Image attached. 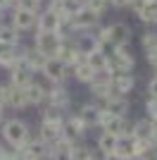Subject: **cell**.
Masks as SVG:
<instances>
[{"mask_svg": "<svg viewBox=\"0 0 157 160\" xmlns=\"http://www.w3.org/2000/svg\"><path fill=\"white\" fill-rule=\"evenodd\" d=\"M0 136L5 143H10L12 148H21L26 141L31 139V127L19 117H10L0 124Z\"/></svg>", "mask_w": 157, "mask_h": 160, "instance_id": "6da1fadb", "label": "cell"}, {"mask_svg": "<svg viewBox=\"0 0 157 160\" xmlns=\"http://www.w3.org/2000/svg\"><path fill=\"white\" fill-rule=\"evenodd\" d=\"M133 67H136V58L131 55L129 46H114V50L107 55V69H110L112 74L133 72Z\"/></svg>", "mask_w": 157, "mask_h": 160, "instance_id": "7a4b0ae2", "label": "cell"}, {"mask_svg": "<svg viewBox=\"0 0 157 160\" xmlns=\"http://www.w3.org/2000/svg\"><path fill=\"white\" fill-rule=\"evenodd\" d=\"M62 46V38H59L57 31H38L36 29V36H33V48L40 50L45 58H55Z\"/></svg>", "mask_w": 157, "mask_h": 160, "instance_id": "3957f363", "label": "cell"}, {"mask_svg": "<svg viewBox=\"0 0 157 160\" xmlns=\"http://www.w3.org/2000/svg\"><path fill=\"white\" fill-rule=\"evenodd\" d=\"M40 74H43V79H45L48 84H64V79L72 72H69V67L59 60V58H48L43 69H40Z\"/></svg>", "mask_w": 157, "mask_h": 160, "instance_id": "277c9868", "label": "cell"}, {"mask_svg": "<svg viewBox=\"0 0 157 160\" xmlns=\"http://www.w3.org/2000/svg\"><path fill=\"white\" fill-rule=\"evenodd\" d=\"M88 132L86 129V124L81 120H78V115H67L64 122H62V141H67V143H78V141L83 139V134Z\"/></svg>", "mask_w": 157, "mask_h": 160, "instance_id": "5b68a950", "label": "cell"}, {"mask_svg": "<svg viewBox=\"0 0 157 160\" xmlns=\"http://www.w3.org/2000/svg\"><path fill=\"white\" fill-rule=\"evenodd\" d=\"M36 22H38V12H36V10H26V7H14L12 17H10V24L19 33L36 29Z\"/></svg>", "mask_w": 157, "mask_h": 160, "instance_id": "8992f818", "label": "cell"}, {"mask_svg": "<svg viewBox=\"0 0 157 160\" xmlns=\"http://www.w3.org/2000/svg\"><path fill=\"white\" fill-rule=\"evenodd\" d=\"M69 22H72L74 31H93V29H98V24H100V14L93 12L91 7H83V10L76 12Z\"/></svg>", "mask_w": 157, "mask_h": 160, "instance_id": "52a82bcc", "label": "cell"}, {"mask_svg": "<svg viewBox=\"0 0 157 160\" xmlns=\"http://www.w3.org/2000/svg\"><path fill=\"white\" fill-rule=\"evenodd\" d=\"M72 103V93L64 84H50L48 86V100L45 105H52V108H59V110H67Z\"/></svg>", "mask_w": 157, "mask_h": 160, "instance_id": "ba28073f", "label": "cell"}, {"mask_svg": "<svg viewBox=\"0 0 157 160\" xmlns=\"http://www.w3.org/2000/svg\"><path fill=\"white\" fill-rule=\"evenodd\" d=\"M19 151H21V153H24L29 160H45V158H48V153H50L48 143L40 139L38 134H31V139L26 141V143L19 148Z\"/></svg>", "mask_w": 157, "mask_h": 160, "instance_id": "9c48e42d", "label": "cell"}, {"mask_svg": "<svg viewBox=\"0 0 157 160\" xmlns=\"http://www.w3.org/2000/svg\"><path fill=\"white\" fill-rule=\"evenodd\" d=\"M76 115H78V120L86 124V129H98L100 117H102V105L100 103H83Z\"/></svg>", "mask_w": 157, "mask_h": 160, "instance_id": "30bf717a", "label": "cell"}, {"mask_svg": "<svg viewBox=\"0 0 157 160\" xmlns=\"http://www.w3.org/2000/svg\"><path fill=\"white\" fill-rule=\"evenodd\" d=\"M7 72H10V84H12V86H21L24 88V86H29V84L36 79V72H33L31 67H26L24 60H19L14 67H10Z\"/></svg>", "mask_w": 157, "mask_h": 160, "instance_id": "8fae6325", "label": "cell"}, {"mask_svg": "<svg viewBox=\"0 0 157 160\" xmlns=\"http://www.w3.org/2000/svg\"><path fill=\"white\" fill-rule=\"evenodd\" d=\"M26 88V100H29V108H43L48 100V86H43L40 81L33 79Z\"/></svg>", "mask_w": 157, "mask_h": 160, "instance_id": "7c38bea8", "label": "cell"}, {"mask_svg": "<svg viewBox=\"0 0 157 160\" xmlns=\"http://www.w3.org/2000/svg\"><path fill=\"white\" fill-rule=\"evenodd\" d=\"M112 88L119 96H129L136 88V74L133 72H117L112 74Z\"/></svg>", "mask_w": 157, "mask_h": 160, "instance_id": "4fadbf2b", "label": "cell"}, {"mask_svg": "<svg viewBox=\"0 0 157 160\" xmlns=\"http://www.w3.org/2000/svg\"><path fill=\"white\" fill-rule=\"evenodd\" d=\"M102 108L107 110L110 115H119V117H126L129 115V110H131V103H129V98L126 96H119V93H114L112 98H107L102 103Z\"/></svg>", "mask_w": 157, "mask_h": 160, "instance_id": "5bb4252c", "label": "cell"}, {"mask_svg": "<svg viewBox=\"0 0 157 160\" xmlns=\"http://www.w3.org/2000/svg\"><path fill=\"white\" fill-rule=\"evenodd\" d=\"M59 24H62V17L57 12H52V10H40L38 12V22H36V29L38 31H57Z\"/></svg>", "mask_w": 157, "mask_h": 160, "instance_id": "9a60e30c", "label": "cell"}, {"mask_svg": "<svg viewBox=\"0 0 157 160\" xmlns=\"http://www.w3.org/2000/svg\"><path fill=\"white\" fill-rule=\"evenodd\" d=\"M110 41L114 46H129L131 43V27L126 22H114V24H110Z\"/></svg>", "mask_w": 157, "mask_h": 160, "instance_id": "2e32d148", "label": "cell"}, {"mask_svg": "<svg viewBox=\"0 0 157 160\" xmlns=\"http://www.w3.org/2000/svg\"><path fill=\"white\" fill-rule=\"evenodd\" d=\"M152 127H155V120H150V117L145 115V117H140V120H136L131 124L129 134L138 141H145V139H152Z\"/></svg>", "mask_w": 157, "mask_h": 160, "instance_id": "e0dca14e", "label": "cell"}, {"mask_svg": "<svg viewBox=\"0 0 157 160\" xmlns=\"http://www.w3.org/2000/svg\"><path fill=\"white\" fill-rule=\"evenodd\" d=\"M114 153H117L121 160H136V139H133L131 134H124V136H119V139H117V148H114Z\"/></svg>", "mask_w": 157, "mask_h": 160, "instance_id": "ac0fdd59", "label": "cell"}, {"mask_svg": "<svg viewBox=\"0 0 157 160\" xmlns=\"http://www.w3.org/2000/svg\"><path fill=\"white\" fill-rule=\"evenodd\" d=\"M19 53H21V60H24V65H26V67H31L36 74L43 69V65H45V60H48L45 55L40 53V50H36L33 46H31V48H24V50H19Z\"/></svg>", "mask_w": 157, "mask_h": 160, "instance_id": "d6986e66", "label": "cell"}, {"mask_svg": "<svg viewBox=\"0 0 157 160\" xmlns=\"http://www.w3.org/2000/svg\"><path fill=\"white\" fill-rule=\"evenodd\" d=\"M38 136L48 143V148L55 146V143L62 139V124H48V122H40V127H38Z\"/></svg>", "mask_w": 157, "mask_h": 160, "instance_id": "ffe728a7", "label": "cell"}, {"mask_svg": "<svg viewBox=\"0 0 157 160\" xmlns=\"http://www.w3.org/2000/svg\"><path fill=\"white\" fill-rule=\"evenodd\" d=\"M136 160H157V143L152 139H136Z\"/></svg>", "mask_w": 157, "mask_h": 160, "instance_id": "44dd1931", "label": "cell"}, {"mask_svg": "<svg viewBox=\"0 0 157 160\" xmlns=\"http://www.w3.org/2000/svg\"><path fill=\"white\" fill-rule=\"evenodd\" d=\"M69 72H72V77L78 81V84H86V86H88V84H91V79H93V74H95V69H93L86 60H81V62H76Z\"/></svg>", "mask_w": 157, "mask_h": 160, "instance_id": "7402d4cb", "label": "cell"}, {"mask_svg": "<svg viewBox=\"0 0 157 160\" xmlns=\"http://www.w3.org/2000/svg\"><path fill=\"white\" fill-rule=\"evenodd\" d=\"M88 91H91V96L95 100H100V103H105L107 98H112V96L117 93V91L112 88V84H98V81H91V84H88Z\"/></svg>", "mask_w": 157, "mask_h": 160, "instance_id": "603a6c76", "label": "cell"}, {"mask_svg": "<svg viewBox=\"0 0 157 160\" xmlns=\"http://www.w3.org/2000/svg\"><path fill=\"white\" fill-rule=\"evenodd\" d=\"M72 146L74 143H67V141L59 139L55 146H50L48 160H72Z\"/></svg>", "mask_w": 157, "mask_h": 160, "instance_id": "cb8c5ba5", "label": "cell"}, {"mask_svg": "<svg viewBox=\"0 0 157 160\" xmlns=\"http://www.w3.org/2000/svg\"><path fill=\"white\" fill-rule=\"evenodd\" d=\"M64 117H67L64 110L52 108V105H43V110H40V122H48V124H62Z\"/></svg>", "mask_w": 157, "mask_h": 160, "instance_id": "d4e9b609", "label": "cell"}, {"mask_svg": "<svg viewBox=\"0 0 157 160\" xmlns=\"http://www.w3.org/2000/svg\"><path fill=\"white\" fill-rule=\"evenodd\" d=\"M95 146H98L100 155H102V153H112V151L117 148V136L102 129V132L98 134V139H95Z\"/></svg>", "mask_w": 157, "mask_h": 160, "instance_id": "484cf974", "label": "cell"}, {"mask_svg": "<svg viewBox=\"0 0 157 160\" xmlns=\"http://www.w3.org/2000/svg\"><path fill=\"white\" fill-rule=\"evenodd\" d=\"M21 33L12 27V24H2L0 22V43H7V46H19Z\"/></svg>", "mask_w": 157, "mask_h": 160, "instance_id": "4316f807", "label": "cell"}, {"mask_svg": "<svg viewBox=\"0 0 157 160\" xmlns=\"http://www.w3.org/2000/svg\"><path fill=\"white\" fill-rule=\"evenodd\" d=\"M83 60L88 62V65H91L93 69H95V72H98V69H105V67H107V55H105L102 50H100V48H93V50H88V53L83 55Z\"/></svg>", "mask_w": 157, "mask_h": 160, "instance_id": "83f0119b", "label": "cell"}, {"mask_svg": "<svg viewBox=\"0 0 157 160\" xmlns=\"http://www.w3.org/2000/svg\"><path fill=\"white\" fill-rule=\"evenodd\" d=\"M138 22H143L145 27H152V24H157V2H152V0H148V5L140 10V12L136 14Z\"/></svg>", "mask_w": 157, "mask_h": 160, "instance_id": "f1b7e54d", "label": "cell"}, {"mask_svg": "<svg viewBox=\"0 0 157 160\" xmlns=\"http://www.w3.org/2000/svg\"><path fill=\"white\" fill-rule=\"evenodd\" d=\"M140 48H143V53H150V50H157V31H148L143 33V38H140Z\"/></svg>", "mask_w": 157, "mask_h": 160, "instance_id": "f546056e", "label": "cell"}, {"mask_svg": "<svg viewBox=\"0 0 157 160\" xmlns=\"http://www.w3.org/2000/svg\"><path fill=\"white\" fill-rule=\"evenodd\" d=\"M86 7H91L93 12H98L100 17H102L105 10L110 7V0H86Z\"/></svg>", "mask_w": 157, "mask_h": 160, "instance_id": "4dcf8cb0", "label": "cell"}, {"mask_svg": "<svg viewBox=\"0 0 157 160\" xmlns=\"http://www.w3.org/2000/svg\"><path fill=\"white\" fill-rule=\"evenodd\" d=\"M145 112H148L150 120L157 122V98L155 96H148V98H145Z\"/></svg>", "mask_w": 157, "mask_h": 160, "instance_id": "1f68e13d", "label": "cell"}, {"mask_svg": "<svg viewBox=\"0 0 157 160\" xmlns=\"http://www.w3.org/2000/svg\"><path fill=\"white\" fill-rule=\"evenodd\" d=\"M145 5H148V0H129V10H131L133 14H138Z\"/></svg>", "mask_w": 157, "mask_h": 160, "instance_id": "d6a6232c", "label": "cell"}, {"mask_svg": "<svg viewBox=\"0 0 157 160\" xmlns=\"http://www.w3.org/2000/svg\"><path fill=\"white\" fill-rule=\"evenodd\" d=\"M145 60H148V65L155 69V74H157V50H150V53H145Z\"/></svg>", "mask_w": 157, "mask_h": 160, "instance_id": "836d02e7", "label": "cell"}, {"mask_svg": "<svg viewBox=\"0 0 157 160\" xmlns=\"http://www.w3.org/2000/svg\"><path fill=\"white\" fill-rule=\"evenodd\" d=\"M148 96H155V98H157V74L148 81Z\"/></svg>", "mask_w": 157, "mask_h": 160, "instance_id": "e575fe53", "label": "cell"}, {"mask_svg": "<svg viewBox=\"0 0 157 160\" xmlns=\"http://www.w3.org/2000/svg\"><path fill=\"white\" fill-rule=\"evenodd\" d=\"M110 7H117V10H124V7H129V0H110Z\"/></svg>", "mask_w": 157, "mask_h": 160, "instance_id": "d590c367", "label": "cell"}, {"mask_svg": "<svg viewBox=\"0 0 157 160\" xmlns=\"http://www.w3.org/2000/svg\"><path fill=\"white\" fill-rule=\"evenodd\" d=\"M100 160H121V158H119V155L112 151V153H102V155H100Z\"/></svg>", "mask_w": 157, "mask_h": 160, "instance_id": "8d00e7d4", "label": "cell"}, {"mask_svg": "<svg viewBox=\"0 0 157 160\" xmlns=\"http://www.w3.org/2000/svg\"><path fill=\"white\" fill-rule=\"evenodd\" d=\"M5 112H7V108H5V105H0V124L5 122Z\"/></svg>", "mask_w": 157, "mask_h": 160, "instance_id": "74e56055", "label": "cell"}, {"mask_svg": "<svg viewBox=\"0 0 157 160\" xmlns=\"http://www.w3.org/2000/svg\"><path fill=\"white\" fill-rule=\"evenodd\" d=\"M5 155H7V148H5V146H2V143H0V160L5 158Z\"/></svg>", "mask_w": 157, "mask_h": 160, "instance_id": "f35d334b", "label": "cell"}, {"mask_svg": "<svg viewBox=\"0 0 157 160\" xmlns=\"http://www.w3.org/2000/svg\"><path fill=\"white\" fill-rule=\"evenodd\" d=\"M152 141L157 143V122H155V127H152Z\"/></svg>", "mask_w": 157, "mask_h": 160, "instance_id": "ab89813d", "label": "cell"}, {"mask_svg": "<svg viewBox=\"0 0 157 160\" xmlns=\"http://www.w3.org/2000/svg\"><path fill=\"white\" fill-rule=\"evenodd\" d=\"M36 2H40V5H43V0H36Z\"/></svg>", "mask_w": 157, "mask_h": 160, "instance_id": "60d3db41", "label": "cell"}, {"mask_svg": "<svg viewBox=\"0 0 157 160\" xmlns=\"http://www.w3.org/2000/svg\"><path fill=\"white\" fill-rule=\"evenodd\" d=\"M0 22H2V12H0Z\"/></svg>", "mask_w": 157, "mask_h": 160, "instance_id": "b9f144b4", "label": "cell"}, {"mask_svg": "<svg viewBox=\"0 0 157 160\" xmlns=\"http://www.w3.org/2000/svg\"><path fill=\"white\" fill-rule=\"evenodd\" d=\"M152 2H157V0H152Z\"/></svg>", "mask_w": 157, "mask_h": 160, "instance_id": "7bdbcfd3", "label": "cell"}]
</instances>
